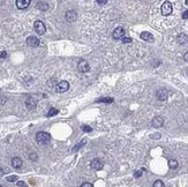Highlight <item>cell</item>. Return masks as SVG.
<instances>
[{"instance_id": "8d00e7d4", "label": "cell", "mask_w": 188, "mask_h": 187, "mask_svg": "<svg viewBox=\"0 0 188 187\" xmlns=\"http://www.w3.org/2000/svg\"><path fill=\"white\" fill-rule=\"evenodd\" d=\"M4 173H5V172H4V170H2L1 168H0V178H1L2 176H4Z\"/></svg>"}, {"instance_id": "4dcf8cb0", "label": "cell", "mask_w": 188, "mask_h": 187, "mask_svg": "<svg viewBox=\"0 0 188 187\" xmlns=\"http://www.w3.org/2000/svg\"><path fill=\"white\" fill-rule=\"evenodd\" d=\"M96 1H97V4L101 5V6L105 5V4H107V0H96Z\"/></svg>"}, {"instance_id": "484cf974", "label": "cell", "mask_w": 188, "mask_h": 187, "mask_svg": "<svg viewBox=\"0 0 188 187\" xmlns=\"http://www.w3.org/2000/svg\"><path fill=\"white\" fill-rule=\"evenodd\" d=\"M82 131L86 132V133H90V132L93 131V128L89 127V126H87V125H83V126H82Z\"/></svg>"}, {"instance_id": "2e32d148", "label": "cell", "mask_w": 188, "mask_h": 187, "mask_svg": "<svg viewBox=\"0 0 188 187\" xmlns=\"http://www.w3.org/2000/svg\"><path fill=\"white\" fill-rule=\"evenodd\" d=\"M177 42L180 45H184L186 44V43H188V35H186V34H179L178 37H177Z\"/></svg>"}, {"instance_id": "4fadbf2b", "label": "cell", "mask_w": 188, "mask_h": 187, "mask_svg": "<svg viewBox=\"0 0 188 187\" xmlns=\"http://www.w3.org/2000/svg\"><path fill=\"white\" fill-rule=\"evenodd\" d=\"M26 106L29 110H33V109H35V107L37 106V101L34 97H28L26 99Z\"/></svg>"}, {"instance_id": "ba28073f", "label": "cell", "mask_w": 188, "mask_h": 187, "mask_svg": "<svg viewBox=\"0 0 188 187\" xmlns=\"http://www.w3.org/2000/svg\"><path fill=\"white\" fill-rule=\"evenodd\" d=\"M77 69L81 72V73H88L90 71V66L86 60H81L77 65Z\"/></svg>"}, {"instance_id": "603a6c76", "label": "cell", "mask_w": 188, "mask_h": 187, "mask_svg": "<svg viewBox=\"0 0 188 187\" xmlns=\"http://www.w3.org/2000/svg\"><path fill=\"white\" fill-rule=\"evenodd\" d=\"M143 171H145V169H142V170H137L134 172V177L135 178H140L141 176H142V173H143Z\"/></svg>"}, {"instance_id": "83f0119b", "label": "cell", "mask_w": 188, "mask_h": 187, "mask_svg": "<svg viewBox=\"0 0 188 187\" xmlns=\"http://www.w3.org/2000/svg\"><path fill=\"white\" fill-rule=\"evenodd\" d=\"M57 83H58V82L56 81V79H51V80L47 82V84H49L50 87H51V86L52 87H56V86H57Z\"/></svg>"}, {"instance_id": "9a60e30c", "label": "cell", "mask_w": 188, "mask_h": 187, "mask_svg": "<svg viewBox=\"0 0 188 187\" xmlns=\"http://www.w3.org/2000/svg\"><path fill=\"white\" fill-rule=\"evenodd\" d=\"M30 5V0H16V7L19 9H26Z\"/></svg>"}, {"instance_id": "7402d4cb", "label": "cell", "mask_w": 188, "mask_h": 187, "mask_svg": "<svg viewBox=\"0 0 188 187\" xmlns=\"http://www.w3.org/2000/svg\"><path fill=\"white\" fill-rule=\"evenodd\" d=\"M121 42H122L124 44H129V43L133 42V39H132L130 37H125V36H124V37L121 38Z\"/></svg>"}, {"instance_id": "836d02e7", "label": "cell", "mask_w": 188, "mask_h": 187, "mask_svg": "<svg viewBox=\"0 0 188 187\" xmlns=\"http://www.w3.org/2000/svg\"><path fill=\"white\" fill-rule=\"evenodd\" d=\"M81 186L82 187H93L94 185H93V184H90V183H84V184H82Z\"/></svg>"}, {"instance_id": "d6a6232c", "label": "cell", "mask_w": 188, "mask_h": 187, "mask_svg": "<svg viewBox=\"0 0 188 187\" xmlns=\"http://www.w3.org/2000/svg\"><path fill=\"white\" fill-rule=\"evenodd\" d=\"M6 101H7V98L5 97V96H1V97H0V104H5Z\"/></svg>"}, {"instance_id": "9c48e42d", "label": "cell", "mask_w": 188, "mask_h": 187, "mask_svg": "<svg viewBox=\"0 0 188 187\" xmlns=\"http://www.w3.org/2000/svg\"><path fill=\"white\" fill-rule=\"evenodd\" d=\"M65 18H66L67 22H74V21H76L77 18L76 12L75 10H67L66 14H65Z\"/></svg>"}, {"instance_id": "74e56055", "label": "cell", "mask_w": 188, "mask_h": 187, "mask_svg": "<svg viewBox=\"0 0 188 187\" xmlns=\"http://www.w3.org/2000/svg\"><path fill=\"white\" fill-rule=\"evenodd\" d=\"M186 5H188V0H186Z\"/></svg>"}, {"instance_id": "e0dca14e", "label": "cell", "mask_w": 188, "mask_h": 187, "mask_svg": "<svg viewBox=\"0 0 188 187\" xmlns=\"http://www.w3.org/2000/svg\"><path fill=\"white\" fill-rule=\"evenodd\" d=\"M113 98L112 97H102L96 99V103H106V104H110V103H113Z\"/></svg>"}, {"instance_id": "7a4b0ae2", "label": "cell", "mask_w": 188, "mask_h": 187, "mask_svg": "<svg viewBox=\"0 0 188 187\" xmlns=\"http://www.w3.org/2000/svg\"><path fill=\"white\" fill-rule=\"evenodd\" d=\"M54 89H56V91H57L58 94L66 92V91L69 89V83L67 81H60V82L57 83V86L54 87Z\"/></svg>"}, {"instance_id": "d590c367", "label": "cell", "mask_w": 188, "mask_h": 187, "mask_svg": "<svg viewBox=\"0 0 188 187\" xmlns=\"http://www.w3.org/2000/svg\"><path fill=\"white\" fill-rule=\"evenodd\" d=\"M184 59H185L186 61H188V52H186V53L184 54Z\"/></svg>"}, {"instance_id": "e575fe53", "label": "cell", "mask_w": 188, "mask_h": 187, "mask_svg": "<svg viewBox=\"0 0 188 187\" xmlns=\"http://www.w3.org/2000/svg\"><path fill=\"white\" fill-rule=\"evenodd\" d=\"M17 186H26V184H24L23 181H19V183H17Z\"/></svg>"}, {"instance_id": "52a82bcc", "label": "cell", "mask_w": 188, "mask_h": 187, "mask_svg": "<svg viewBox=\"0 0 188 187\" xmlns=\"http://www.w3.org/2000/svg\"><path fill=\"white\" fill-rule=\"evenodd\" d=\"M124 36H125V29L122 27L115 28L114 31H113V34H112V37H113L114 39H121Z\"/></svg>"}, {"instance_id": "cb8c5ba5", "label": "cell", "mask_w": 188, "mask_h": 187, "mask_svg": "<svg viewBox=\"0 0 188 187\" xmlns=\"http://www.w3.org/2000/svg\"><path fill=\"white\" fill-rule=\"evenodd\" d=\"M152 186L154 187H164V183H163L162 180H159V179H158V180H156V181H155Z\"/></svg>"}, {"instance_id": "f1b7e54d", "label": "cell", "mask_w": 188, "mask_h": 187, "mask_svg": "<svg viewBox=\"0 0 188 187\" xmlns=\"http://www.w3.org/2000/svg\"><path fill=\"white\" fill-rule=\"evenodd\" d=\"M150 139H157V140H158V139H161V134L159 133L151 134V135H150Z\"/></svg>"}, {"instance_id": "4316f807", "label": "cell", "mask_w": 188, "mask_h": 187, "mask_svg": "<svg viewBox=\"0 0 188 187\" xmlns=\"http://www.w3.org/2000/svg\"><path fill=\"white\" fill-rule=\"evenodd\" d=\"M16 180H17V176H9V177H7V181L8 183H14Z\"/></svg>"}, {"instance_id": "6da1fadb", "label": "cell", "mask_w": 188, "mask_h": 187, "mask_svg": "<svg viewBox=\"0 0 188 187\" xmlns=\"http://www.w3.org/2000/svg\"><path fill=\"white\" fill-rule=\"evenodd\" d=\"M36 141L38 144H47L51 141V135L47 132H38L36 134Z\"/></svg>"}, {"instance_id": "d6986e66", "label": "cell", "mask_w": 188, "mask_h": 187, "mask_svg": "<svg viewBox=\"0 0 188 187\" xmlns=\"http://www.w3.org/2000/svg\"><path fill=\"white\" fill-rule=\"evenodd\" d=\"M37 8L41 9V10H47V9H49V5H47V2H45V1H39V2L37 4Z\"/></svg>"}, {"instance_id": "8fae6325", "label": "cell", "mask_w": 188, "mask_h": 187, "mask_svg": "<svg viewBox=\"0 0 188 187\" xmlns=\"http://www.w3.org/2000/svg\"><path fill=\"white\" fill-rule=\"evenodd\" d=\"M27 44L29 46H31V47H37L39 45V39L37 37H35V36H29L27 38Z\"/></svg>"}, {"instance_id": "1f68e13d", "label": "cell", "mask_w": 188, "mask_h": 187, "mask_svg": "<svg viewBox=\"0 0 188 187\" xmlns=\"http://www.w3.org/2000/svg\"><path fill=\"white\" fill-rule=\"evenodd\" d=\"M182 18H184V20L188 18V10L187 9H186V10H184V13H182Z\"/></svg>"}, {"instance_id": "5bb4252c", "label": "cell", "mask_w": 188, "mask_h": 187, "mask_svg": "<svg viewBox=\"0 0 188 187\" xmlns=\"http://www.w3.org/2000/svg\"><path fill=\"white\" fill-rule=\"evenodd\" d=\"M10 163H12V166L14 168V169H21L22 168V160L20 158V157H13L12 160H10Z\"/></svg>"}, {"instance_id": "5b68a950", "label": "cell", "mask_w": 188, "mask_h": 187, "mask_svg": "<svg viewBox=\"0 0 188 187\" xmlns=\"http://www.w3.org/2000/svg\"><path fill=\"white\" fill-rule=\"evenodd\" d=\"M90 166H91V169L96 170V171H98V170H102L103 166H104V163H103V160L101 158H95V160H91V163H90Z\"/></svg>"}, {"instance_id": "30bf717a", "label": "cell", "mask_w": 188, "mask_h": 187, "mask_svg": "<svg viewBox=\"0 0 188 187\" xmlns=\"http://www.w3.org/2000/svg\"><path fill=\"white\" fill-rule=\"evenodd\" d=\"M151 125L154 126L155 128H159V127H162L163 125H164V118L161 116L155 117L154 119L151 120Z\"/></svg>"}, {"instance_id": "ffe728a7", "label": "cell", "mask_w": 188, "mask_h": 187, "mask_svg": "<svg viewBox=\"0 0 188 187\" xmlns=\"http://www.w3.org/2000/svg\"><path fill=\"white\" fill-rule=\"evenodd\" d=\"M59 113V110H57V109H54V107H52V109H50V111L47 112V115H46V117H53L56 116V115H58Z\"/></svg>"}, {"instance_id": "ac0fdd59", "label": "cell", "mask_w": 188, "mask_h": 187, "mask_svg": "<svg viewBox=\"0 0 188 187\" xmlns=\"http://www.w3.org/2000/svg\"><path fill=\"white\" fill-rule=\"evenodd\" d=\"M169 166L171 170H177L179 168V163L177 160H169Z\"/></svg>"}, {"instance_id": "d4e9b609", "label": "cell", "mask_w": 188, "mask_h": 187, "mask_svg": "<svg viewBox=\"0 0 188 187\" xmlns=\"http://www.w3.org/2000/svg\"><path fill=\"white\" fill-rule=\"evenodd\" d=\"M29 158H30V160H34V162H36V160H38V156H37V154H36V152H31V154L29 155Z\"/></svg>"}, {"instance_id": "3957f363", "label": "cell", "mask_w": 188, "mask_h": 187, "mask_svg": "<svg viewBox=\"0 0 188 187\" xmlns=\"http://www.w3.org/2000/svg\"><path fill=\"white\" fill-rule=\"evenodd\" d=\"M162 14L164 16H169V15H171L172 10H173V7H172V4L170 1H165L164 4L162 5Z\"/></svg>"}, {"instance_id": "44dd1931", "label": "cell", "mask_w": 188, "mask_h": 187, "mask_svg": "<svg viewBox=\"0 0 188 187\" xmlns=\"http://www.w3.org/2000/svg\"><path fill=\"white\" fill-rule=\"evenodd\" d=\"M84 143H87V140H86V139H84V140H82V141H81L80 143H77V146L75 147V148H74V149H73V152H77V150H78L80 148H82V147L84 146Z\"/></svg>"}, {"instance_id": "f546056e", "label": "cell", "mask_w": 188, "mask_h": 187, "mask_svg": "<svg viewBox=\"0 0 188 187\" xmlns=\"http://www.w3.org/2000/svg\"><path fill=\"white\" fill-rule=\"evenodd\" d=\"M7 57V52L6 51H1L0 52V59H5Z\"/></svg>"}, {"instance_id": "7c38bea8", "label": "cell", "mask_w": 188, "mask_h": 187, "mask_svg": "<svg viewBox=\"0 0 188 187\" xmlns=\"http://www.w3.org/2000/svg\"><path fill=\"white\" fill-rule=\"evenodd\" d=\"M140 37H141V39H143V41L148 42V43H152V42L155 41L152 34H150V33H148V31H143V33H141Z\"/></svg>"}, {"instance_id": "8992f818", "label": "cell", "mask_w": 188, "mask_h": 187, "mask_svg": "<svg viewBox=\"0 0 188 187\" xmlns=\"http://www.w3.org/2000/svg\"><path fill=\"white\" fill-rule=\"evenodd\" d=\"M156 96L158 98V101H166L167 99V96H169V91L165 89V88H161V89L157 90L156 92Z\"/></svg>"}, {"instance_id": "277c9868", "label": "cell", "mask_w": 188, "mask_h": 187, "mask_svg": "<svg viewBox=\"0 0 188 187\" xmlns=\"http://www.w3.org/2000/svg\"><path fill=\"white\" fill-rule=\"evenodd\" d=\"M34 29L38 35H44L45 31H46V27H45V24L42 21H36L34 23Z\"/></svg>"}]
</instances>
